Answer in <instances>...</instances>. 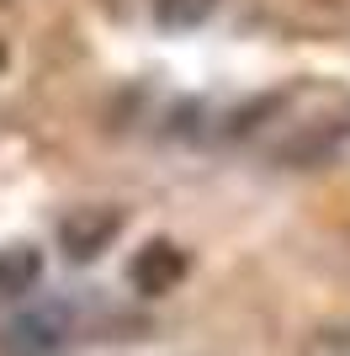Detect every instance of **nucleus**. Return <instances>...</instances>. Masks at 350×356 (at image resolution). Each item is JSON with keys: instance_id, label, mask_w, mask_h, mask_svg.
I'll return each mask as SVG.
<instances>
[{"instance_id": "obj_2", "label": "nucleus", "mask_w": 350, "mask_h": 356, "mask_svg": "<svg viewBox=\"0 0 350 356\" xmlns=\"http://www.w3.org/2000/svg\"><path fill=\"white\" fill-rule=\"evenodd\" d=\"M181 277H186V255L175 250V245H165V239L149 245V250L133 261V282L144 287V293H170Z\"/></svg>"}, {"instance_id": "obj_1", "label": "nucleus", "mask_w": 350, "mask_h": 356, "mask_svg": "<svg viewBox=\"0 0 350 356\" xmlns=\"http://www.w3.org/2000/svg\"><path fill=\"white\" fill-rule=\"evenodd\" d=\"M117 229H122V213L117 208H74L58 234H64V250L74 261H90V255H101L117 239Z\"/></svg>"}, {"instance_id": "obj_4", "label": "nucleus", "mask_w": 350, "mask_h": 356, "mask_svg": "<svg viewBox=\"0 0 350 356\" xmlns=\"http://www.w3.org/2000/svg\"><path fill=\"white\" fill-rule=\"evenodd\" d=\"M212 11V0H160V22L165 27H197Z\"/></svg>"}, {"instance_id": "obj_3", "label": "nucleus", "mask_w": 350, "mask_h": 356, "mask_svg": "<svg viewBox=\"0 0 350 356\" xmlns=\"http://www.w3.org/2000/svg\"><path fill=\"white\" fill-rule=\"evenodd\" d=\"M38 277H43V255L32 250V245H11V250H0V298L32 293Z\"/></svg>"}]
</instances>
